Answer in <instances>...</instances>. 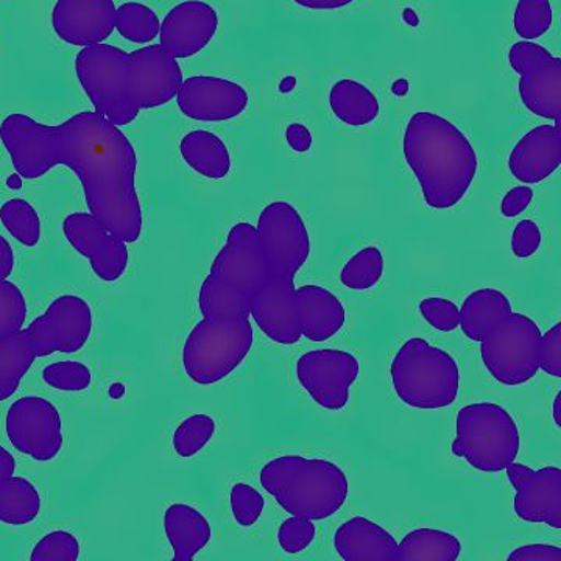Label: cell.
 I'll return each mask as SVG.
<instances>
[{"label": "cell", "mask_w": 561, "mask_h": 561, "mask_svg": "<svg viewBox=\"0 0 561 561\" xmlns=\"http://www.w3.org/2000/svg\"><path fill=\"white\" fill-rule=\"evenodd\" d=\"M0 140L24 180L43 179L57 165L76 172L92 216L121 241L139 242L138 154L113 122L95 111H81L60 125L11 113L0 124Z\"/></svg>", "instance_id": "6da1fadb"}, {"label": "cell", "mask_w": 561, "mask_h": 561, "mask_svg": "<svg viewBox=\"0 0 561 561\" xmlns=\"http://www.w3.org/2000/svg\"><path fill=\"white\" fill-rule=\"evenodd\" d=\"M76 76L95 113L117 127L130 125L142 110L168 105L183 83L180 62L160 44L131 54L105 43L83 47Z\"/></svg>", "instance_id": "7a4b0ae2"}, {"label": "cell", "mask_w": 561, "mask_h": 561, "mask_svg": "<svg viewBox=\"0 0 561 561\" xmlns=\"http://www.w3.org/2000/svg\"><path fill=\"white\" fill-rule=\"evenodd\" d=\"M402 151L431 209H451L467 197L479 158L470 138L454 122L419 111L405 125Z\"/></svg>", "instance_id": "3957f363"}, {"label": "cell", "mask_w": 561, "mask_h": 561, "mask_svg": "<svg viewBox=\"0 0 561 561\" xmlns=\"http://www.w3.org/2000/svg\"><path fill=\"white\" fill-rule=\"evenodd\" d=\"M260 482L284 512L311 522L331 518L350 496L348 476L337 463L297 454L267 461Z\"/></svg>", "instance_id": "277c9868"}, {"label": "cell", "mask_w": 561, "mask_h": 561, "mask_svg": "<svg viewBox=\"0 0 561 561\" xmlns=\"http://www.w3.org/2000/svg\"><path fill=\"white\" fill-rule=\"evenodd\" d=\"M390 378L402 404L419 411H440L459 397L460 367L456 357L423 337L402 343L391 360Z\"/></svg>", "instance_id": "5b68a950"}, {"label": "cell", "mask_w": 561, "mask_h": 561, "mask_svg": "<svg viewBox=\"0 0 561 561\" xmlns=\"http://www.w3.org/2000/svg\"><path fill=\"white\" fill-rule=\"evenodd\" d=\"M254 330L249 313L213 319L203 317L183 345V370L198 386L225 381L253 350Z\"/></svg>", "instance_id": "8992f818"}, {"label": "cell", "mask_w": 561, "mask_h": 561, "mask_svg": "<svg viewBox=\"0 0 561 561\" xmlns=\"http://www.w3.org/2000/svg\"><path fill=\"white\" fill-rule=\"evenodd\" d=\"M522 434L511 412L496 402H472L457 413L453 456L474 470L496 474L516 461Z\"/></svg>", "instance_id": "52a82bcc"}, {"label": "cell", "mask_w": 561, "mask_h": 561, "mask_svg": "<svg viewBox=\"0 0 561 561\" xmlns=\"http://www.w3.org/2000/svg\"><path fill=\"white\" fill-rule=\"evenodd\" d=\"M541 330L537 321L512 312L482 341L483 367L494 381L518 387L531 381L540 370Z\"/></svg>", "instance_id": "ba28073f"}, {"label": "cell", "mask_w": 561, "mask_h": 561, "mask_svg": "<svg viewBox=\"0 0 561 561\" xmlns=\"http://www.w3.org/2000/svg\"><path fill=\"white\" fill-rule=\"evenodd\" d=\"M271 273L295 278L311 256V236L300 210L287 202L268 203L256 224Z\"/></svg>", "instance_id": "9c48e42d"}, {"label": "cell", "mask_w": 561, "mask_h": 561, "mask_svg": "<svg viewBox=\"0 0 561 561\" xmlns=\"http://www.w3.org/2000/svg\"><path fill=\"white\" fill-rule=\"evenodd\" d=\"M271 275L256 227L239 221L228 231L227 242L210 264L209 278L245 302Z\"/></svg>", "instance_id": "30bf717a"}, {"label": "cell", "mask_w": 561, "mask_h": 561, "mask_svg": "<svg viewBox=\"0 0 561 561\" xmlns=\"http://www.w3.org/2000/svg\"><path fill=\"white\" fill-rule=\"evenodd\" d=\"M5 432L16 451L36 461L57 459L65 446L60 411L43 397L14 401L7 412Z\"/></svg>", "instance_id": "8fae6325"}, {"label": "cell", "mask_w": 561, "mask_h": 561, "mask_svg": "<svg viewBox=\"0 0 561 561\" xmlns=\"http://www.w3.org/2000/svg\"><path fill=\"white\" fill-rule=\"evenodd\" d=\"M297 381L324 411L339 412L348 405L351 387L359 378L357 357L343 350H313L298 357Z\"/></svg>", "instance_id": "7c38bea8"}, {"label": "cell", "mask_w": 561, "mask_h": 561, "mask_svg": "<svg viewBox=\"0 0 561 561\" xmlns=\"http://www.w3.org/2000/svg\"><path fill=\"white\" fill-rule=\"evenodd\" d=\"M25 330L35 343L38 357L55 353L76 354L90 342L94 312L80 295H60Z\"/></svg>", "instance_id": "4fadbf2b"}, {"label": "cell", "mask_w": 561, "mask_h": 561, "mask_svg": "<svg viewBox=\"0 0 561 561\" xmlns=\"http://www.w3.org/2000/svg\"><path fill=\"white\" fill-rule=\"evenodd\" d=\"M62 234L77 253L87 257L94 275L103 283H116L127 272L130 253L91 213H72L62 220Z\"/></svg>", "instance_id": "5bb4252c"}, {"label": "cell", "mask_w": 561, "mask_h": 561, "mask_svg": "<svg viewBox=\"0 0 561 561\" xmlns=\"http://www.w3.org/2000/svg\"><path fill=\"white\" fill-rule=\"evenodd\" d=\"M508 482L516 490L513 511L524 523L546 524L561 529V470L559 467L534 468L513 461L505 468Z\"/></svg>", "instance_id": "9a60e30c"}, {"label": "cell", "mask_w": 561, "mask_h": 561, "mask_svg": "<svg viewBox=\"0 0 561 561\" xmlns=\"http://www.w3.org/2000/svg\"><path fill=\"white\" fill-rule=\"evenodd\" d=\"M176 105L187 119L227 122L245 113L250 95L236 81L214 76H192L181 83Z\"/></svg>", "instance_id": "2e32d148"}, {"label": "cell", "mask_w": 561, "mask_h": 561, "mask_svg": "<svg viewBox=\"0 0 561 561\" xmlns=\"http://www.w3.org/2000/svg\"><path fill=\"white\" fill-rule=\"evenodd\" d=\"M219 31V13L203 0L172 7L160 27V46L175 60H187L209 46Z\"/></svg>", "instance_id": "e0dca14e"}, {"label": "cell", "mask_w": 561, "mask_h": 561, "mask_svg": "<svg viewBox=\"0 0 561 561\" xmlns=\"http://www.w3.org/2000/svg\"><path fill=\"white\" fill-rule=\"evenodd\" d=\"M295 278L271 273L250 302V317L265 337L278 345L300 342L301 328L295 305Z\"/></svg>", "instance_id": "ac0fdd59"}, {"label": "cell", "mask_w": 561, "mask_h": 561, "mask_svg": "<svg viewBox=\"0 0 561 561\" xmlns=\"http://www.w3.org/2000/svg\"><path fill=\"white\" fill-rule=\"evenodd\" d=\"M116 11L114 0H57L51 27L69 46L103 44L116 31Z\"/></svg>", "instance_id": "d6986e66"}, {"label": "cell", "mask_w": 561, "mask_h": 561, "mask_svg": "<svg viewBox=\"0 0 561 561\" xmlns=\"http://www.w3.org/2000/svg\"><path fill=\"white\" fill-rule=\"evenodd\" d=\"M561 125H538L515 144L508 171L523 184H538L559 171Z\"/></svg>", "instance_id": "ffe728a7"}, {"label": "cell", "mask_w": 561, "mask_h": 561, "mask_svg": "<svg viewBox=\"0 0 561 561\" xmlns=\"http://www.w3.org/2000/svg\"><path fill=\"white\" fill-rule=\"evenodd\" d=\"M301 335L309 342L330 341L345 327L346 311L342 301L319 284H305L295 290Z\"/></svg>", "instance_id": "44dd1931"}, {"label": "cell", "mask_w": 561, "mask_h": 561, "mask_svg": "<svg viewBox=\"0 0 561 561\" xmlns=\"http://www.w3.org/2000/svg\"><path fill=\"white\" fill-rule=\"evenodd\" d=\"M334 548L345 561L398 560V541L381 524L353 516L334 534Z\"/></svg>", "instance_id": "7402d4cb"}, {"label": "cell", "mask_w": 561, "mask_h": 561, "mask_svg": "<svg viewBox=\"0 0 561 561\" xmlns=\"http://www.w3.org/2000/svg\"><path fill=\"white\" fill-rule=\"evenodd\" d=\"M519 98L535 116L561 125V58L553 55L524 70L519 77Z\"/></svg>", "instance_id": "603a6c76"}, {"label": "cell", "mask_w": 561, "mask_h": 561, "mask_svg": "<svg viewBox=\"0 0 561 561\" xmlns=\"http://www.w3.org/2000/svg\"><path fill=\"white\" fill-rule=\"evenodd\" d=\"M162 526L176 561L194 560L213 540L208 518L194 505L184 502H175L165 508Z\"/></svg>", "instance_id": "cb8c5ba5"}, {"label": "cell", "mask_w": 561, "mask_h": 561, "mask_svg": "<svg viewBox=\"0 0 561 561\" xmlns=\"http://www.w3.org/2000/svg\"><path fill=\"white\" fill-rule=\"evenodd\" d=\"M459 311V328L465 337L479 343L485 341L490 332L513 312L507 295L493 287L471 291Z\"/></svg>", "instance_id": "d4e9b609"}, {"label": "cell", "mask_w": 561, "mask_h": 561, "mask_svg": "<svg viewBox=\"0 0 561 561\" xmlns=\"http://www.w3.org/2000/svg\"><path fill=\"white\" fill-rule=\"evenodd\" d=\"M180 153L184 162L208 180H224L230 175V149L216 133L194 130L181 138Z\"/></svg>", "instance_id": "484cf974"}, {"label": "cell", "mask_w": 561, "mask_h": 561, "mask_svg": "<svg viewBox=\"0 0 561 561\" xmlns=\"http://www.w3.org/2000/svg\"><path fill=\"white\" fill-rule=\"evenodd\" d=\"M330 106L339 121L354 128L370 125L381 114L378 95L367 84L350 79H342L332 84Z\"/></svg>", "instance_id": "4316f807"}, {"label": "cell", "mask_w": 561, "mask_h": 561, "mask_svg": "<svg viewBox=\"0 0 561 561\" xmlns=\"http://www.w3.org/2000/svg\"><path fill=\"white\" fill-rule=\"evenodd\" d=\"M36 359L38 351L24 328L0 341V402L10 400L20 390L22 379Z\"/></svg>", "instance_id": "83f0119b"}, {"label": "cell", "mask_w": 561, "mask_h": 561, "mask_svg": "<svg viewBox=\"0 0 561 561\" xmlns=\"http://www.w3.org/2000/svg\"><path fill=\"white\" fill-rule=\"evenodd\" d=\"M461 542L451 531L421 527L404 535L398 542V560L456 561Z\"/></svg>", "instance_id": "f1b7e54d"}, {"label": "cell", "mask_w": 561, "mask_h": 561, "mask_svg": "<svg viewBox=\"0 0 561 561\" xmlns=\"http://www.w3.org/2000/svg\"><path fill=\"white\" fill-rule=\"evenodd\" d=\"M41 507V493L28 479L13 474L0 482V523L27 526L38 518Z\"/></svg>", "instance_id": "f546056e"}, {"label": "cell", "mask_w": 561, "mask_h": 561, "mask_svg": "<svg viewBox=\"0 0 561 561\" xmlns=\"http://www.w3.org/2000/svg\"><path fill=\"white\" fill-rule=\"evenodd\" d=\"M386 261L381 249L376 245L364 247L343 265L341 283L346 289L367 291L381 283Z\"/></svg>", "instance_id": "4dcf8cb0"}, {"label": "cell", "mask_w": 561, "mask_h": 561, "mask_svg": "<svg viewBox=\"0 0 561 561\" xmlns=\"http://www.w3.org/2000/svg\"><path fill=\"white\" fill-rule=\"evenodd\" d=\"M0 221L3 228L21 245H38L41 242V217L35 206L24 198H11L0 206Z\"/></svg>", "instance_id": "1f68e13d"}, {"label": "cell", "mask_w": 561, "mask_h": 561, "mask_svg": "<svg viewBox=\"0 0 561 561\" xmlns=\"http://www.w3.org/2000/svg\"><path fill=\"white\" fill-rule=\"evenodd\" d=\"M161 21L150 7L139 2L122 3L116 11V31L135 44H149L160 35Z\"/></svg>", "instance_id": "d6a6232c"}, {"label": "cell", "mask_w": 561, "mask_h": 561, "mask_svg": "<svg viewBox=\"0 0 561 561\" xmlns=\"http://www.w3.org/2000/svg\"><path fill=\"white\" fill-rule=\"evenodd\" d=\"M217 423L206 413H195L179 424L172 437V448L181 459L201 454L216 435Z\"/></svg>", "instance_id": "836d02e7"}, {"label": "cell", "mask_w": 561, "mask_h": 561, "mask_svg": "<svg viewBox=\"0 0 561 561\" xmlns=\"http://www.w3.org/2000/svg\"><path fill=\"white\" fill-rule=\"evenodd\" d=\"M553 10L551 0H518L513 14V28L524 41L541 38L551 31Z\"/></svg>", "instance_id": "e575fe53"}, {"label": "cell", "mask_w": 561, "mask_h": 561, "mask_svg": "<svg viewBox=\"0 0 561 561\" xmlns=\"http://www.w3.org/2000/svg\"><path fill=\"white\" fill-rule=\"evenodd\" d=\"M44 383L54 390L66 391V393H79L90 389L92 373L88 365L77 360L55 362L43 368Z\"/></svg>", "instance_id": "d590c367"}, {"label": "cell", "mask_w": 561, "mask_h": 561, "mask_svg": "<svg viewBox=\"0 0 561 561\" xmlns=\"http://www.w3.org/2000/svg\"><path fill=\"white\" fill-rule=\"evenodd\" d=\"M27 313V300L18 284L0 279V341L22 330Z\"/></svg>", "instance_id": "8d00e7d4"}, {"label": "cell", "mask_w": 561, "mask_h": 561, "mask_svg": "<svg viewBox=\"0 0 561 561\" xmlns=\"http://www.w3.org/2000/svg\"><path fill=\"white\" fill-rule=\"evenodd\" d=\"M80 553L77 535L68 530H54L33 546L31 561H77Z\"/></svg>", "instance_id": "74e56055"}, {"label": "cell", "mask_w": 561, "mask_h": 561, "mask_svg": "<svg viewBox=\"0 0 561 561\" xmlns=\"http://www.w3.org/2000/svg\"><path fill=\"white\" fill-rule=\"evenodd\" d=\"M232 518L241 527H253L260 522L265 508V497L245 482H238L230 491Z\"/></svg>", "instance_id": "f35d334b"}, {"label": "cell", "mask_w": 561, "mask_h": 561, "mask_svg": "<svg viewBox=\"0 0 561 561\" xmlns=\"http://www.w3.org/2000/svg\"><path fill=\"white\" fill-rule=\"evenodd\" d=\"M317 527L311 519L291 516L283 522L278 530V542L284 552L295 556L305 552L316 541Z\"/></svg>", "instance_id": "ab89813d"}, {"label": "cell", "mask_w": 561, "mask_h": 561, "mask_svg": "<svg viewBox=\"0 0 561 561\" xmlns=\"http://www.w3.org/2000/svg\"><path fill=\"white\" fill-rule=\"evenodd\" d=\"M421 317L434 330L453 332L459 328L460 311L456 302L443 297H430L421 300L419 306Z\"/></svg>", "instance_id": "60d3db41"}, {"label": "cell", "mask_w": 561, "mask_h": 561, "mask_svg": "<svg viewBox=\"0 0 561 561\" xmlns=\"http://www.w3.org/2000/svg\"><path fill=\"white\" fill-rule=\"evenodd\" d=\"M542 234L540 225L531 219H524L516 225L512 234V253L518 260H529L540 250Z\"/></svg>", "instance_id": "b9f144b4"}, {"label": "cell", "mask_w": 561, "mask_h": 561, "mask_svg": "<svg viewBox=\"0 0 561 561\" xmlns=\"http://www.w3.org/2000/svg\"><path fill=\"white\" fill-rule=\"evenodd\" d=\"M538 365L546 375L561 378V323L553 324L545 335L541 334Z\"/></svg>", "instance_id": "7bdbcfd3"}, {"label": "cell", "mask_w": 561, "mask_h": 561, "mask_svg": "<svg viewBox=\"0 0 561 561\" xmlns=\"http://www.w3.org/2000/svg\"><path fill=\"white\" fill-rule=\"evenodd\" d=\"M553 55L551 51L542 47L541 44L534 43V41H518L512 44L508 50V65L515 70L516 73H522L524 70L538 65V62L549 60Z\"/></svg>", "instance_id": "ee69618b"}, {"label": "cell", "mask_w": 561, "mask_h": 561, "mask_svg": "<svg viewBox=\"0 0 561 561\" xmlns=\"http://www.w3.org/2000/svg\"><path fill=\"white\" fill-rule=\"evenodd\" d=\"M507 561H561V548L545 542L524 545L508 553Z\"/></svg>", "instance_id": "f6af8a7d"}, {"label": "cell", "mask_w": 561, "mask_h": 561, "mask_svg": "<svg viewBox=\"0 0 561 561\" xmlns=\"http://www.w3.org/2000/svg\"><path fill=\"white\" fill-rule=\"evenodd\" d=\"M531 201H534V190L523 184V186L513 187L504 195L501 203V214L507 219L518 217L524 210L529 208Z\"/></svg>", "instance_id": "bcb514c9"}, {"label": "cell", "mask_w": 561, "mask_h": 561, "mask_svg": "<svg viewBox=\"0 0 561 561\" xmlns=\"http://www.w3.org/2000/svg\"><path fill=\"white\" fill-rule=\"evenodd\" d=\"M286 140L291 150L297 153H308L312 149L313 138L312 133L306 125L294 122L287 127Z\"/></svg>", "instance_id": "7dc6e473"}, {"label": "cell", "mask_w": 561, "mask_h": 561, "mask_svg": "<svg viewBox=\"0 0 561 561\" xmlns=\"http://www.w3.org/2000/svg\"><path fill=\"white\" fill-rule=\"evenodd\" d=\"M16 267V256L11 243L0 234V279H9Z\"/></svg>", "instance_id": "c3c4849f"}, {"label": "cell", "mask_w": 561, "mask_h": 561, "mask_svg": "<svg viewBox=\"0 0 561 561\" xmlns=\"http://www.w3.org/2000/svg\"><path fill=\"white\" fill-rule=\"evenodd\" d=\"M297 5L308 10H341L351 5L354 0H294Z\"/></svg>", "instance_id": "681fc988"}, {"label": "cell", "mask_w": 561, "mask_h": 561, "mask_svg": "<svg viewBox=\"0 0 561 561\" xmlns=\"http://www.w3.org/2000/svg\"><path fill=\"white\" fill-rule=\"evenodd\" d=\"M14 472H16V459H14L13 454L9 449L0 445V482L13 476Z\"/></svg>", "instance_id": "f907efd6"}, {"label": "cell", "mask_w": 561, "mask_h": 561, "mask_svg": "<svg viewBox=\"0 0 561 561\" xmlns=\"http://www.w3.org/2000/svg\"><path fill=\"white\" fill-rule=\"evenodd\" d=\"M552 416L557 427L561 430V390L556 394V398H553Z\"/></svg>", "instance_id": "816d5d0a"}, {"label": "cell", "mask_w": 561, "mask_h": 561, "mask_svg": "<svg viewBox=\"0 0 561 561\" xmlns=\"http://www.w3.org/2000/svg\"><path fill=\"white\" fill-rule=\"evenodd\" d=\"M22 176L20 173H13V175L9 176V180H7V186L10 187V190L20 191L22 187Z\"/></svg>", "instance_id": "f5cc1de1"}]
</instances>
